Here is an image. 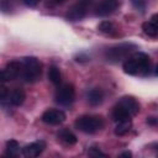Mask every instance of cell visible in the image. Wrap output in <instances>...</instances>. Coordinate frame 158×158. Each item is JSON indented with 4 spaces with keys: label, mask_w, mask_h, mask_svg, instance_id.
<instances>
[{
    "label": "cell",
    "mask_w": 158,
    "mask_h": 158,
    "mask_svg": "<svg viewBox=\"0 0 158 158\" xmlns=\"http://www.w3.org/2000/svg\"><path fill=\"white\" fill-rule=\"evenodd\" d=\"M120 157H132V153H131L130 151H126V152L121 153V154H120Z\"/></svg>",
    "instance_id": "484cf974"
},
{
    "label": "cell",
    "mask_w": 158,
    "mask_h": 158,
    "mask_svg": "<svg viewBox=\"0 0 158 158\" xmlns=\"http://www.w3.org/2000/svg\"><path fill=\"white\" fill-rule=\"evenodd\" d=\"M74 126L84 133H95L104 127V118L99 115H83L75 120Z\"/></svg>",
    "instance_id": "3957f363"
},
{
    "label": "cell",
    "mask_w": 158,
    "mask_h": 158,
    "mask_svg": "<svg viewBox=\"0 0 158 158\" xmlns=\"http://www.w3.org/2000/svg\"><path fill=\"white\" fill-rule=\"evenodd\" d=\"M58 138H59L62 142H64L65 144H69V146L75 144V143L78 142L77 136H75L70 130H68V128H62V130L58 132Z\"/></svg>",
    "instance_id": "2e32d148"
},
{
    "label": "cell",
    "mask_w": 158,
    "mask_h": 158,
    "mask_svg": "<svg viewBox=\"0 0 158 158\" xmlns=\"http://www.w3.org/2000/svg\"><path fill=\"white\" fill-rule=\"evenodd\" d=\"M74 99H75V89L69 83L60 85L54 94V100L59 105L68 106L74 101Z\"/></svg>",
    "instance_id": "5b68a950"
},
{
    "label": "cell",
    "mask_w": 158,
    "mask_h": 158,
    "mask_svg": "<svg viewBox=\"0 0 158 158\" xmlns=\"http://www.w3.org/2000/svg\"><path fill=\"white\" fill-rule=\"evenodd\" d=\"M117 104H118L120 106H122L131 116L138 114V111H139V104H138V101H137L135 98H132V96H123V98H121V100H120Z\"/></svg>",
    "instance_id": "8fae6325"
},
{
    "label": "cell",
    "mask_w": 158,
    "mask_h": 158,
    "mask_svg": "<svg viewBox=\"0 0 158 158\" xmlns=\"http://www.w3.org/2000/svg\"><path fill=\"white\" fill-rule=\"evenodd\" d=\"M142 30L143 32L152 38H156L158 36V25H157V15H153L151 20L146 21L142 23Z\"/></svg>",
    "instance_id": "7c38bea8"
},
{
    "label": "cell",
    "mask_w": 158,
    "mask_h": 158,
    "mask_svg": "<svg viewBox=\"0 0 158 158\" xmlns=\"http://www.w3.org/2000/svg\"><path fill=\"white\" fill-rule=\"evenodd\" d=\"M147 123L154 126V125L157 123V118H156V117H147Z\"/></svg>",
    "instance_id": "d4e9b609"
},
{
    "label": "cell",
    "mask_w": 158,
    "mask_h": 158,
    "mask_svg": "<svg viewBox=\"0 0 158 158\" xmlns=\"http://www.w3.org/2000/svg\"><path fill=\"white\" fill-rule=\"evenodd\" d=\"M44 148H46V143L43 141H36V142H32V143L25 146L22 152L26 157L35 158V157H38L40 154H42Z\"/></svg>",
    "instance_id": "30bf717a"
},
{
    "label": "cell",
    "mask_w": 158,
    "mask_h": 158,
    "mask_svg": "<svg viewBox=\"0 0 158 158\" xmlns=\"http://www.w3.org/2000/svg\"><path fill=\"white\" fill-rule=\"evenodd\" d=\"M118 6H120L118 0H99V2L95 6V14L96 16L100 17L109 16L112 12H115Z\"/></svg>",
    "instance_id": "ba28073f"
},
{
    "label": "cell",
    "mask_w": 158,
    "mask_h": 158,
    "mask_svg": "<svg viewBox=\"0 0 158 158\" xmlns=\"http://www.w3.org/2000/svg\"><path fill=\"white\" fill-rule=\"evenodd\" d=\"M41 118L44 123L56 126V125H60L62 122H64L65 114L62 110H58V109H48L42 114Z\"/></svg>",
    "instance_id": "9c48e42d"
},
{
    "label": "cell",
    "mask_w": 158,
    "mask_h": 158,
    "mask_svg": "<svg viewBox=\"0 0 158 158\" xmlns=\"http://www.w3.org/2000/svg\"><path fill=\"white\" fill-rule=\"evenodd\" d=\"M6 151L10 157H16L20 152V144L15 139H10L6 142Z\"/></svg>",
    "instance_id": "ffe728a7"
},
{
    "label": "cell",
    "mask_w": 158,
    "mask_h": 158,
    "mask_svg": "<svg viewBox=\"0 0 158 158\" xmlns=\"http://www.w3.org/2000/svg\"><path fill=\"white\" fill-rule=\"evenodd\" d=\"M132 4H133V6H135L136 9L141 10V11H143L144 7H146V2H144V0H132Z\"/></svg>",
    "instance_id": "603a6c76"
},
{
    "label": "cell",
    "mask_w": 158,
    "mask_h": 158,
    "mask_svg": "<svg viewBox=\"0 0 158 158\" xmlns=\"http://www.w3.org/2000/svg\"><path fill=\"white\" fill-rule=\"evenodd\" d=\"M98 30H99L101 33L109 35V36H114V35L117 33V27H116V25H115L114 22H111V21H107V20L101 21V22L99 23V26H98Z\"/></svg>",
    "instance_id": "e0dca14e"
},
{
    "label": "cell",
    "mask_w": 158,
    "mask_h": 158,
    "mask_svg": "<svg viewBox=\"0 0 158 158\" xmlns=\"http://www.w3.org/2000/svg\"><path fill=\"white\" fill-rule=\"evenodd\" d=\"M21 72V63L20 60H11L6 64L5 68L0 69V83L11 81L20 77Z\"/></svg>",
    "instance_id": "52a82bcc"
},
{
    "label": "cell",
    "mask_w": 158,
    "mask_h": 158,
    "mask_svg": "<svg viewBox=\"0 0 158 158\" xmlns=\"http://www.w3.org/2000/svg\"><path fill=\"white\" fill-rule=\"evenodd\" d=\"M111 117L115 122H120V121H125V120H131V115L118 104H116L112 109L111 112Z\"/></svg>",
    "instance_id": "5bb4252c"
},
{
    "label": "cell",
    "mask_w": 158,
    "mask_h": 158,
    "mask_svg": "<svg viewBox=\"0 0 158 158\" xmlns=\"http://www.w3.org/2000/svg\"><path fill=\"white\" fill-rule=\"evenodd\" d=\"M151 58L148 54L138 52L126 58L122 68L123 72L128 75H148L151 72Z\"/></svg>",
    "instance_id": "6da1fadb"
},
{
    "label": "cell",
    "mask_w": 158,
    "mask_h": 158,
    "mask_svg": "<svg viewBox=\"0 0 158 158\" xmlns=\"http://www.w3.org/2000/svg\"><path fill=\"white\" fill-rule=\"evenodd\" d=\"M22 1H23V4H25L26 6H28V7H35V6H37L38 2H40V0H22Z\"/></svg>",
    "instance_id": "cb8c5ba5"
},
{
    "label": "cell",
    "mask_w": 158,
    "mask_h": 158,
    "mask_svg": "<svg viewBox=\"0 0 158 158\" xmlns=\"http://www.w3.org/2000/svg\"><path fill=\"white\" fill-rule=\"evenodd\" d=\"M86 99H88V102L93 106H96V105H100L104 100V93L100 88H94V89H90L88 93H86Z\"/></svg>",
    "instance_id": "4fadbf2b"
},
{
    "label": "cell",
    "mask_w": 158,
    "mask_h": 158,
    "mask_svg": "<svg viewBox=\"0 0 158 158\" xmlns=\"http://www.w3.org/2000/svg\"><path fill=\"white\" fill-rule=\"evenodd\" d=\"M131 120H125V121H120L116 122V127H115V135L117 136H123L126 135L130 130H131Z\"/></svg>",
    "instance_id": "d6986e66"
},
{
    "label": "cell",
    "mask_w": 158,
    "mask_h": 158,
    "mask_svg": "<svg viewBox=\"0 0 158 158\" xmlns=\"http://www.w3.org/2000/svg\"><path fill=\"white\" fill-rule=\"evenodd\" d=\"M93 0H79L77 4L70 6L65 14V19L69 21H79L85 17L88 9Z\"/></svg>",
    "instance_id": "8992f818"
},
{
    "label": "cell",
    "mask_w": 158,
    "mask_h": 158,
    "mask_svg": "<svg viewBox=\"0 0 158 158\" xmlns=\"http://www.w3.org/2000/svg\"><path fill=\"white\" fill-rule=\"evenodd\" d=\"M135 48H136V46L132 43H120V44L107 48L105 52V58H106V60H109L111 63H117L122 59H126L127 56Z\"/></svg>",
    "instance_id": "277c9868"
},
{
    "label": "cell",
    "mask_w": 158,
    "mask_h": 158,
    "mask_svg": "<svg viewBox=\"0 0 158 158\" xmlns=\"http://www.w3.org/2000/svg\"><path fill=\"white\" fill-rule=\"evenodd\" d=\"M65 0H56V2H64Z\"/></svg>",
    "instance_id": "4316f807"
},
{
    "label": "cell",
    "mask_w": 158,
    "mask_h": 158,
    "mask_svg": "<svg viewBox=\"0 0 158 158\" xmlns=\"http://www.w3.org/2000/svg\"><path fill=\"white\" fill-rule=\"evenodd\" d=\"M7 96H9V90H7V88H6L5 85L0 84V102H2Z\"/></svg>",
    "instance_id": "7402d4cb"
},
{
    "label": "cell",
    "mask_w": 158,
    "mask_h": 158,
    "mask_svg": "<svg viewBox=\"0 0 158 158\" xmlns=\"http://www.w3.org/2000/svg\"><path fill=\"white\" fill-rule=\"evenodd\" d=\"M25 99H26V94H25V91H23L22 89H20V88L14 89V90L9 94V100H10V102H11L14 106H20V105H22L23 101H25Z\"/></svg>",
    "instance_id": "9a60e30c"
},
{
    "label": "cell",
    "mask_w": 158,
    "mask_h": 158,
    "mask_svg": "<svg viewBox=\"0 0 158 158\" xmlns=\"http://www.w3.org/2000/svg\"><path fill=\"white\" fill-rule=\"evenodd\" d=\"M88 153H89V156H91V157H106V154H105L104 152H101L100 148L96 147V146L90 147L89 151H88Z\"/></svg>",
    "instance_id": "44dd1931"
},
{
    "label": "cell",
    "mask_w": 158,
    "mask_h": 158,
    "mask_svg": "<svg viewBox=\"0 0 158 158\" xmlns=\"http://www.w3.org/2000/svg\"><path fill=\"white\" fill-rule=\"evenodd\" d=\"M48 80L53 85H59L62 81V74L57 65H51L48 69Z\"/></svg>",
    "instance_id": "ac0fdd59"
},
{
    "label": "cell",
    "mask_w": 158,
    "mask_h": 158,
    "mask_svg": "<svg viewBox=\"0 0 158 158\" xmlns=\"http://www.w3.org/2000/svg\"><path fill=\"white\" fill-rule=\"evenodd\" d=\"M21 72L20 77L26 83H35L41 78L42 74V64L36 57H23L20 59Z\"/></svg>",
    "instance_id": "7a4b0ae2"
}]
</instances>
